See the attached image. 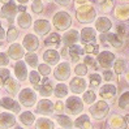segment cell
I'll use <instances>...</instances> for the list:
<instances>
[{
	"label": "cell",
	"instance_id": "1",
	"mask_svg": "<svg viewBox=\"0 0 129 129\" xmlns=\"http://www.w3.org/2000/svg\"><path fill=\"white\" fill-rule=\"evenodd\" d=\"M76 17H77L78 22H81V24H90V22H93L95 20L96 11L91 5V3L83 4L76 8Z\"/></svg>",
	"mask_w": 129,
	"mask_h": 129
},
{
	"label": "cell",
	"instance_id": "2",
	"mask_svg": "<svg viewBox=\"0 0 129 129\" xmlns=\"http://www.w3.org/2000/svg\"><path fill=\"white\" fill-rule=\"evenodd\" d=\"M52 24L60 31H65L72 25V17L68 12L60 11V12L55 13V16L52 17Z\"/></svg>",
	"mask_w": 129,
	"mask_h": 129
},
{
	"label": "cell",
	"instance_id": "3",
	"mask_svg": "<svg viewBox=\"0 0 129 129\" xmlns=\"http://www.w3.org/2000/svg\"><path fill=\"white\" fill-rule=\"evenodd\" d=\"M110 112V106L106 101H99L90 107V113L95 120H103Z\"/></svg>",
	"mask_w": 129,
	"mask_h": 129
},
{
	"label": "cell",
	"instance_id": "4",
	"mask_svg": "<svg viewBox=\"0 0 129 129\" xmlns=\"http://www.w3.org/2000/svg\"><path fill=\"white\" fill-rule=\"evenodd\" d=\"M64 107L71 115H78L83 111V103L78 96H69L67 99Z\"/></svg>",
	"mask_w": 129,
	"mask_h": 129
},
{
	"label": "cell",
	"instance_id": "5",
	"mask_svg": "<svg viewBox=\"0 0 129 129\" xmlns=\"http://www.w3.org/2000/svg\"><path fill=\"white\" fill-rule=\"evenodd\" d=\"M101 41L103 43H108L115 48H121L124 44V38H121L120 35L115 33H104L101 35Z\"/></svg>",
	"mask_w": 129,
	"mask_h": 129
},
{
	"label": "cell",
	"instance_id": "6",
	"mask_svg": "<svg viewBox=\"0 0 129 129\" xmlns=\"http://www.w3.org/2000/svg\"><path fill=\"white\" fill-rule=\"evenodd\" d=\"M115 61V54H112L110 51H102L101 54H98V64H99L104 71H108L113 65Z\"/></svg>",
	"mask_w": 129,
	"mask_h": 129
},
{
	"label": "cell",
	"instance_id": "7",
	"mask_svg": "<svg viewBox=\"0 0 129 129\" xmlns=\"http://www.w3.org/2000/svg\"><path fill=\"white\" fill-rule=\"evenodd\" d=\"M18 8L16 3L13 2V0H11V2H8L7 4H3V8H2V17L3 18H7L8 20V22L11 24V22L13 21L14 16H16Z\"/></svg>",
	"mask_w": 129,
	"mask_h": 129
},
{
	"label": "cell",
	"instance_id": "8",
	"mask_svg": "<svg viewBox=\"0 0 129 129\" xmlns=\"http://www.w3.org/2000/svg\"><path fill=\"white\" fill-rule=\"evenodd\" d=\"M20 102L25 106V107H31L34 106V103L37 102V95L34 93V90L31 89H24L20 93Z\"/></svg>",
	"mask_w": 129,
	"mask_h": 129
},
{
	"label": "cell",
	"instance_id": "9",
	"mask_svg": "<svg viewBox=\"0 0 129 129\" xmlns=\"http://www.w3.org/2000/svg\"><path fill=\"white\" fill-rule=\"evenodd\" d=\"M54 76H55V80H59V81H65L69 78L71 76V68H69V64L68 63H60L57 65V68L54 72Z\"/></svg>",
	"mask_w": 129,
	"mask_h": 129
},
{
	"label": "cell",
	"instance_id": "10",
	"mask_svg": "<svg viewBox=\"0 0 129 129\" xmlns=\"http://www.w3.org/2000/svg\"><path fill=\"white\" fill-rule=\"evenodd\" d=\"M22 46L24 48L29 52H34L35 50L39 48V41L34 34H27L24 38V42H22Z\"/></svg>",
	"mask_w": 129,
	"mask_h": 129
},
{
	"label": "cell",
	"instance_id": "11",
	"mask_svg": "<svg viewBox=\"0 0 129 129\" xmlns=\"http://www.w3.org/2000/svg\"><path fill=\"white\" fill-rule=\"evenodd\" d=\"M34 31L38 34V35H41V37H44L46 34L50 33V30H51V24L47 21V20H37L34 22Z\"/></svg>",
	"mask_w": 129,
	"mask_h": 129
},
{
	"label": "cell",
	"instance_id": "12",
	"mask_svg": "<svg viewBox=\"0 0 129 129\" xmlns=\"http://www.w3.org/2000/svg\"><path fill=\"white\" fill-rule=\"evenodd\" d=\"M80 39L82 43H94L96 41V30L93 27H83L81 31V37Z\"/></svg>",
	"mask_w": 129,
	"mask_h": 129
},
{
	"label": "cell",
	"instance_id": "13",
	"mask_svg": "<svg viewBox=\"0 0 129 129\" xmlns=\"http://www.w3.org/2000/svg\"><path fill=\"white\" fill-rule=\"evenodd\" d=\"M116 93H117L116 86L111 85V83H106V85L102 86L101 90H99L101 98H103V99H110V101H112L113 98L116 96Z\"/></svg>",
	"mask_w": 129,
	"mask_h": 129
},
{
	"label": "cell",
	"instance_id": "14",
	"mask_svg": "<svg viewBox=\"0 0 129 129\" xmlns=\"http://www.w3.org/2000/svg\"><path fill=\"white\" fill-rule=\"evenodd\" d=\"M112 27V21L107 17H99L96 18L95 21V30L96 31H99L102 34L104 33H108Z\"/></svg>",
	"mask_w": 129,
	"mask_h": 129
},
{
	"label": "cell",
	"instance_id": "15",
	"mask_svg": "<svg viewBox=\"0 0 129 129\" xmlns=\"http://www.w3.org/2000/svg\"><path fill=\"white\" fill-rule=\"evenodd\" d=\"M108 125L111 129H126L128 123L125 121V119L120 115H112L108 120Z\"/></svg>",
	"mask_w": 129,
	"mask_h": 129
},
{
	"label": "cell",
	"instance_id": "16",
	"mask_svg": "<svg viewBox=\"0 0 129 129\" xmlns=\"http://www.w3.org/2000/svg\"><path fill=\"white\" fill-rule=\"evenodd\" d=\"M71 90L74 94H81V93H85V89H86V81L83 78L80 77H76L71 81Z\"/></svg>",
	"mask_w": 129,
	"mask_h": 129
},
{
	"label": "cell",
	"instance_id": "17",
	"mask_svg": "<svg viewBox=\"0 0 129 129\" xmlns=\"http://www.w3.org/2000/svg\"><path fill=\"white\" fill-rule=\"evenodd\" d=\"M80 39V34L77 30H69V31H67L63 41H64V47H71L73 44L77 43V41Z\"/></svg>",
	"mask_w": 129,
	"mask_h": 129
},
{
	"label": "cell",
	"instance_id": "18",
	"mask_svg": "<svg viewBox=\"0 0 129 129\" xmlns=\"http://www.w3.org/2000/svg\"><path fill=\"white\" fill-rule=\"evenodd\" d=\"M115 17L119 21H128L129 20V4L117 5L115 8Z\"/></svg>",
	"mask_w": 129,
	"mask_h": 129
},
{
	"label": "cell",
	"instance_id": "19",
	"mask_svg": "<svg viewBox=\"0 0 129 129\" xmlns=\"http://www.w3.org/2000/svg\"><path fill=\"white\" fill-rule=\"evenodd\" d=\"M54 103L48 99H42L38 104V112L42 113V115H51L54 112Z\"/></svg>",
	"mask_w": 129,
	"mask_h": 129
},
{
	"label": "cell",
	"instance_id": "20",
	"mask_svg": "<svg viewBox=\"0 0 129 129\" xmlns=\"http://www.w3.org/2000/svg\"><path fill=\"white\" fill-rule=\"evenodd\" d=\"M8 55L14 60H20L21 57H24V47L18 43H13V44L9 46Z\"/></svg>",
	"mask_w": 129,
	"mask_h": 129
},
{
	"label": "cell",
	"instance_id": "21",
	"mask_svg": "<svg viewBox=\"0 0 129 129\" xmlns=\"http://www.w3.org/2000/svg\"><path fill=\"white\" fill-rule=\"evenodd\" d=\"M14 123H16V119H14L13 115H11V113H0V126L7 129V128H11L14 125Z\"/></svg>",
	"mask_w": 129,
	"mask_h": 129
},
{
	"label": "cell",
	"instance_id": "22",
	"mask_svg": "<svg viewBox=\"0 0 129 129\" xmlns=\"http://www.w3.org/2000/svg\"><path fill=\"white\" fill-rule=\"evenodd\" d=\"M43 59H44V61H46L47 64L55 65V64L59 63L60 55H59V52H56L55 50H48V51H46L43 54Z\"/></svg>",
	"mask_w": 129,
	"mask_h": 129
},
{
	"label": "cell",
	"instance_id": "23",
	"mask_svg": "<svg viewBox=\"0 0 129 129\" xmlns=\"http://www.w3.org/2000/svg\"><path fill=\"white\" fill-rule=\"evenodd\" d=\"M0 106H3L5 110H9L14 113H18L20 112V106L16 101L11 99V98H3V101L0 102Z\"/></svg>",
	"mask_w": 129,
	"mask_h": 129
},
{
	"label": "cell",
	"instance_id": "24",
	"mask_svg": "<svg viewBox=\"0 0 129 129\" xmlns=\"http://www.w3.org/2000/svg\"><path fill=\"white\" fill-rule=\"evenodd\" d=\"M14 74L20 81H24L27 77V69H26V65L24 61H17V64L14 65Z\"/></svg>",
	"mask_w": 129,
	"mask_h": 129
},
{
	"label": "cell",
	"instance_id": "25",
	"mask_svg": "<svg viewBox=\"0 0 129 129\" xmlns=\"http://www.w3.org/2000/svg\"><path fill=\"white\" fill-rule=\"evenodd\" d=\"M17 24L22 29H29L30 26H31V16H30L29 13H26V12L21 13L20 16L17 17Z\"/></svg>",
	"mask_w": 129,
	"mask_h": 129
},
{
	"label": "cell",
	"instance_id": "26",
	"mask_svg": "<svg viewBox=\"0 0 129 129\" xmlns=\"http://www.w3.org/2000/svg\"><path fill=\"white\" fill-rule=\"evenodd\" d=\"M4 86H5V89H7V91H8L11 95H16L17 93H18V89H20V85H18V82L16 81V80H13V78H8L5 81V83H4Z\"/></svg>",
	"mask_w": 129,
	"mask_h": 129
},
{
	"label": "cell",
	"instance_id": "27",
	"mask_svg": "<svg viewBox=\"0 0 129 129\" xmlns=\"http://www.w3.org/2000/svg\"><path fill=\"white\" fill-rule=\"evenodd\" d=\"M83 54H85V52H83V48L80 47L78 44H73V46L69 47V55L72 57L73 63H77L80 60V57H81V55H83Z\"/></svg>",
	"mask_w": 129,
	"mask_h": 129
},
{
	"label": "cell",
	"instance_id": "28",
	"mask_svg": "<svg viewBox=\"0 0 129 129\" xmlns=\"http://www.w3.org/2000/svg\"><path fill=\"white\" fill-rule=\"evenodd\" d=\"M52 89H54L52 87V82L50 80H47V78H44L42 81L41 87H39V93H41L42 96H50L52 94V91H54Z\"/></svg>",
	"mask_w": 129,
	"mask_h": 129
},
{
	"label": "cell",
	"instance_id": "29",
	"mask_svg": "<svg viewBox=\"0 0 129 129\" xmlns=\"http://www.w3.org/2000/svg\"><path fill=\"white\" fill-rule=\"evenodd\" d=\"M76 126L78 129H91V123H90V119L87 115H81L77 120H76Z\"/></svg>",
	"mask_w": 129,
	"mask_h": 129
},
{
	"label": "cell",
	"instance_id": "30",
	"mask_svg": "<svg viewBox=\"0 0 129 129\" xmlns=\"http://www.w3.org/2000/svg\"><path fill=\"white\" fill-rule=\"evenodd\" d=\"M60 35L56 34V33H52L50 37H47L46 39H44V44L48 47H59V44H60Z\"/></svg>",
	"mask_w": 129,
	"mask_h": 129
},
{
	"label": "cell",
	"instance_id": "31",
	"mask_svg": "<svg viewBox=\"0 0 129 129\" xmlns=\"http://www.w3.org/2000/svg\"><path fill=\"white\" fill-rule=\"evenodd\" d=\"M37 129H54V123L50 120V119H44V117H41L37 120V124H35Z\"/></svg>",
	"mask_w": 129,
	"mask_h": 129
},
{
	"label": "cell",
	"instance_id": "32",
	"mask_svg": "<svg viewBox=\"0 0 129 129\" xmlns=\"http://www.w3.org/2000/svg\"><path fill=\"white\" fill-rule=\"evenodd\" d=\"M125 68H126V64H125V60L123 59H117L113 61V71H115V73L117 76L123 74L125 72Z\"/></svg>",
	"mask_w": 129,
	"mask_h": 129
},
{
	"label": "cell",
	"instance_id": "33",
	"mask_svg": "<svg viewBox=\"0 0 129 129\" xmlns=\"http://www.w3.org/2000/svg\"><path fill=\"white\" fill-rule=\"evenodd\" d=\"M20 120H21V123L24 124V125H33L34 124V120H35V117H34V115L31 112H24V113H21L20 115Z\"/></svg>",
	"mask_w": 129,
	"mask_h": 129
},
{
	"label": "cell",
	"instance_id": "34",
	"mask_svg": "<svg viewBox=\"0 0 129 129\" xmlns=\"http://www.w3.org/2000/svg\"><path fill=\"white\" fill-rule=\"evenodd\" d=\"M29 77H30V82H31L33 85H34V90H39L41 83H42V80H41L39 73L35 72V71H33V72H30Z\"/></svg>",
	"mask_w": 129,
	"mask_h": 129
},
{
	"label": "cell",
	"instance_id": "35",
	"mask_svg": "<svg viewBox=\"0 0 129 129\" xmlns=\"http://www.w3.org/2000/svg\"><path fill=\"white\" fill-rule=\"evenodd\" d=\"M56 120H57V123L61 125L63 128H65V129H71L73 126L72 120L68 117V116H65V115H57L56 116Z\"/></svg>",
	"mask_w": 129,
	"mask_h": 129
},
{
	"label": "cell",
	"instance_id": "36",
	"mask_svg": "<svg viewBox=\"0 0 129 129\" xmlns=\"http://www.w3.org/2000/svg\"><path fill=\"white\" fill-rule=\"evenodd\" d=\"M119 107L121 110H129V91H125L119 98Z\"/></svg>",
	"mask_w": 129,
	"mask_h": 129
},
{
	"label": "cell",
	"instance_id": "37",
	"mask_svg": "<svg viewBox=\"0 0 129 129\" xmlns=\"http://www.w3.org/2000/svg\"><path fill=\"white\" fill-rule=\"evenodd\" d=\"M68 94V87L64 83H59V85L55 86V95L57 98H65Z\"/></svg>",
	"mask_w": 129,
	"mask_h": 129
},
{
	"label": "cell",
	"instance_id": "38",
	"mask_svg": "<svg viewBox=\"0 0 129 129\" xmlns=\"http://www.w3.org/2000/svg\"><path fill=\"white\" fill-rule=\"evenodd\" d=\"M83 102H85L86 104H93L96 99V95L94 93V90H89V91H85L83 93Z\"/></svg>",
	"mask_w": 129,
	"mask_h": 129
},
{
	"label": "cell",
	"instance_id": "39",
	"mask_svg": "<svg viewBox=\"0 0 129 129\" xmlns=\"http://www.w3.org/2000/svg\"><path fill=\"white\" fill-rule=\"evenodd\" d=\"M101 82H102V77L99 74H90V87L91 89H96L101 86Z\"/></svg>",
	"mask_w": 129,
	"mask_h": 129
},
{
	"label": "cell",
	"instance_id": "40",
	"mask_svg": "<svg viewBox=\"0 0 129 129\" xmlns=\"http://www.w3.org/2000/svg\"><path fill=\"white\" fill-rule=\"evenodd\" d=\"M113 8V0H103L101 3V12L102 13H110Z\"/></svg>",
	"mask_w": 129,
	"mask_h": 129
},
{
	"label": "cell",
	"instance_id": "41",
	"mask_svg": "<svg viewBox=\"0 0 129 129\" xmlns=\"http://www.w3.org/2000/svg\"><path fill=\"white\" fill-rule=\"evenodd\" d=\"M25 59H26V63L30 65V67H37L38 65V56L35 55V54H33V52H29V54L25 56Z\"/></svg>",
	"mask_w": 129,
	"mask_h": 129
},
{
	"label": "cell",
	"instance_id": "42",
	"mask_svg": "<svg viewBox=\"0 0 129 129\" xmlns=\"http://www.w3.org/2000/svg\"><path fill=\"white\" fill-rule=\"evenodd\" d=\"M98 51H99V46L98 44H94V43H87L85 48H83V52L85 54H98Z\"/></svg>",
	"mask_w": 129,
	"mask_h": 129
},
{
	"label": "cell",
	"instance_id": "43",
	"mask_svg": "<svg viewBox=\"0 0 129 129\" xmlns=\"http://www.w3.org/2000/svg\"><path fill=\"white\" fill-rule=\"evenodd\" d=\"M17 37H18V30L16 27L11 26L8 29V33H7V39H8L9 42H13V41L17 39Z\"/></svg>",
	"mask_w": 129,
	"mask_h": 129
},
{
	"label": "cell",
	"instance_id": "44",
	"mask_svg": "<svg viewBox=\"0 0 129 129\" xmlns=\"http://www.w3.org/2000/svg\"><path fill=\"white\" fill-rule=\"evenodd\" d=\"M8 78H9V71L5 69V68H0V86H3Z\"/></svg>",
	"mask_w": 129,
	"mask_h": 129
},
{
	"label": "cell",
	"instance_id": "45",
	"mask_svg": "<svg viewBox=\"0 0 129 129\" xmlns=\"http://www.w3.org/2000/svg\"><path fill=\"white\" fill-rule=\"evenodd\" d=\"M31 9L34 13H41L43 11V4H42V0H33V4H31Z\"/></svg>",
	"mask_w": 129,
	"mask_h": 129
},
{
	"label": "cell",
	"instance_id": "46",
	"mask_svg": "<svg viewBox=\"0 0 129 129\" xmlns=\"http://www.w3.org/2000/svg\"><path fill=\"white\" fill-rule=\"evenodd\" d=\"M85 65L87 68H93V69H98V63L94 57H90V56H86L85 57Z\"/></svg>",
	"mask_w": 129,
	"mask_h": 129
},
{
	"label": "cell",
	"instance_id": "47",
	"mask_svg": "<svg viewBox=\"0 0 129 129\" xmlns=\"http://www.w3.org/2000/svg\"><path fill=\"white\" fill-rule=\"evenodd\" d=\"M74 72L77 76H85L87 73V67L85 64H78L77 67L74 68Z\"/></svg>",
	"mask_w": 129,
	"mask_h": 129
},
{
	"label": "cell",
	"instance_id": "48",
	"mask_svg": "<svg viewBox=\"0 0 129 129\" xmlns=\"http://www.w3.org/2000/svg\"><path fill=\"white\" fill-rule=\"evenodd\" d=\"M38 68H39V73L43 74V76H48L51 73V69H50V67L47 64H41Z\"/></svg>",
	"mask_w": 129,
	"mask_h": 129
},
{
	"label": "cell",
	"instance_id": "49",
	"mask_svg": "<svg viewBox=\"0 0 129 129\" xmlns=\"http://www.w3.org/2000/svg\"><path fill=\"white\" fill-rule=\"evenodd\" d=\"M116 34L117 35H120L121 38H124L125 35H126V26L125 25H119L117 27H116Z\"/></svg>",
	"mask_w": 129,
	"mask_h": 129
},
{
	"label": "cell",
	"instance_id": "50",
	"mask_svg": "<svg viewBox=\"0 0 129 129\" xmlns=\"http://www.w3.org/2000/svg\"><path fill=\"white\" fill-rule=\"evenodd\" d=\"M102 80H104V81H107V82H110V81H112L113 80V73L108 69V71H104L103 72V78Z\"/></svg>",
	"mask_w": 129,
	"mask_h": 129
},
{
	"label": "cell",
	"instance_id": "51",
	"mask_svg": "<svg viewBox=\"0 0 129 129\" xmlns=\"http://www.w3.org/2000/svg\"><path fill=\"white\" fill-rule=\"evenodd\" d=\"M8 63H9V59L7 56V54L0 52V65H8Z\"/></svg>",
	"mask_w": 129,
	"mask_h": 129
},
{
	"label": "cell",
	"instance_id": "52",
	"mask_svg": "<svg viewBox=\"0 0 129 129\" xmlns=\"http://www.w3.org/2000/svg\"><path fill=\"white\" fill-rule=\"evenodd\" d=\"M64 104H63V102H57L56 104H55V107H54V110L57 112V113H61L63 111H64Z\"/></svg>",
	"mask_w": 129,
	"mask_h": 129
},
{
	"label": "cell",
	"instance_id": "53",
	"mask_svg": "<svg viewBox=\"0 0 129 129\" xmlns=\"http://www.w3.org/2000/svg\"><path fill=\"white\" fill-rule=\"evenodd\" d=\"M55 3H57L59 5H63V7H67V5H69V3H71V0H55Z\"/></svg>",
	"mask_w": 129,
	"mask_h": 129
},
{
	"label": "cell",
	"instance_id": "54",
	"mask_svg": "<svg viewBox=\"0 0 129 129\" xmlns=\"http://www.w3.org/2000/svg\"><path fill=\"white\" fill-rule=\"evenodd\" d=\"M4 37H5V31L2 26V22H0V39H4Z\"/></svg>",
	"mask_w": 129,
	"mask_h": 129
},
{
	"label": "cell",
	"instance_id": "55",
	"mask_svg": "<svg viewBox=\"0 0 129 129\" xmlns=\"http://www.w3.org/2000/svg\"><path fill=\"white\" fill-rule=\"evenodd\" d=\"M18 8V11L21 12V13H24L25 11H26V5H20V7H17Z\"/></svg>",
	"mask_w": 129,
	"mask_h": 129
},
{
	"label": "cell",
	"instance_id": "56",
	"mask_svg": "<svg viewBox=\"0 0 129 129\" xmlns=\"http://www.w3.org/2000/svg\"><path fill=\"white\" fill-rule=\"evenodd\" d=\"M67 54H68V50H67V47H64V48L61 50V55H63V56H65Z\"/></svg>",
	"mask_w": 129,
	"mask_h": 129
},
{
	"label": "cell",
	"instance_id": "57",
	"mask_svg": "<svg viewBox=\"0 0 129 129\" xmlns=\"http://www.w3.org/2000/svg\"><path fill=\"white\" fill-rule=\"evenodd\" d=\"M125 80H126V82L129 83V69H128L126 73H125Z\"/></svg>",
	"mask_w": 129,
	"mask_h": 129
},
{
	"label": "cell",
	"instance_id": "58",
	"mask_svg": "<svg viewBox=\"0 0 129 129\" xmlns=\"http://www.w3.org/2000/svg\"><path fill=\"white\" fill-rule=\"evenodd\" d=\"M17 2H18V3H21L22 5H25V4H26V3L29 2V0H17Z\"/></svg>",
	"mask_w": 129,
	"mask_h": 129
},
{
	"label": "cell",
	"instance_id": "59",
	"mask_svg": "<svg viewBox=\"0 0 129 129\" xmlns=\"http://www.w3.org/2000/svg\"><path fill=\"white\" fill-rule=\"evenodd\" d=\"M8 2H11V0H0V3H3V4H7Z\"/></svg>",
	"mask_w": 129,
	"mask_h": 129
},
{
	"label": "cell",
	"instance_id": "60",
	"mask_svg": "<svg viewBox=\"0 0 129 129\" xmlns=\"http://www.w3.org/2000/svg\"><path fill=\"white\" fill-rule=\"evenodd\" d=\"M124 119H125V121H126V123H129V115H126Z\"/></svg>",
	"mask_w": 129,
	"mask_h": 129
},
{
	"label": "cell",
	"instance_id": "61",
	"mask_svg": "<svg viewBox=\"0 0 129 129\" xmlns=\"http://www.w3.org/2000/svg\"><path fill=\"white\" fill-rule=\"evenodd\" d=\"M120 2H123V3H129V0H120Z\"/></svg>",
	"mask_w": 129,
	"mask_h": 129
},
{
	"label": "cell",
	"instance_id": "62",
	"mask_svg": "<svg viewBox=\"0 0 129 129\" xmlns=\"http://www.w3.org/2000/svg\"><path fill=\"white\" fill-rule=\"evenodd\" d=\"M95 2H98V3H102V2H103V0H95Z\"/></svg>",
	"mask_w": 129,
	"mask_h": 129
},
{
	"label": "cell",
	"instance_id": "63",
	"mask_svg": "<svg viewBox=\"0 0 129 129\" xmlns=\"http://www.w3.org/2000/svg\"><path fill=\"white\" fill-rule=\"evenodd\" d=\"M16 129H22V128H20V126H18V128H16Z\"/></svg>",
	"mask_w": 129,
	"mask_h": 129
},
{
	"label": "cell",
	"instance_id": "64",
	"mask_svg": "<svg viewBox=\"0 0 129 129\" xmlns=\"http://www.w3.org/2000/svg\"><path fill=\"white\" fill-rule=\"evenodd\" d=\"M44 2H50V0H44Z\"/></svg>",
	"mask_w": 129,
	"mask_h": 129
}]
</instances>
